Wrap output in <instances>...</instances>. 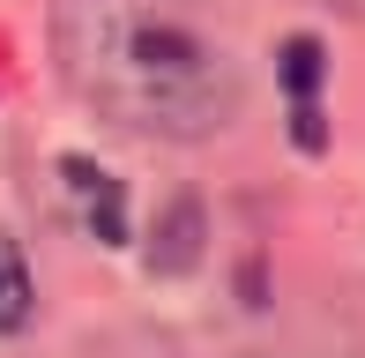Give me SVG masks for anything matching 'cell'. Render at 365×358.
Here are the masks:
<instances>
[{
    "label": "cell",
    "mask_w": 365,
    "mask_h": 358,
    "mask_svg": "<svg viewBox=\"0 0 365 358\" xmlns=\"http://www.w3.org/2000/svg\"><path fill=\"white\" fill-rule=\"evenodd\" d=\"M53 60L97 120L142 142H209L239 120V60L179 0H53Z\"/></svg>",
    "instance_id": "1"
},
{
    "label": "cell",
    "mask_w": 365,
    "mask_h": 358,
    "mask_svg": "<svg viewBox=\"0 0 365 358\" xmlns=\"http://www.w3.org/2000/svg\"><path fill=\"white\" fill-rule=\"evenodd\" d=\"M30 314H38V276H30L23 247L0 232V336H23Z\"/></svg>",
    "instance_id": "2"
},
{
    "label": "cell",
    "mask_w": 365,
    "mask_h": 358,
    "mask_svg": "<svg viewBox=\"0 0 365 358\" xmlns=\"http://www.w3.org/2000/svg\"><path fill=\"white\" fill-rule=\"evenodd\" d=\"M328 8H343V15H358V23H365V0H328Z\"/></svg>",
    "instance_id": "4"
},
{
    "label": "cell",
    "mask_w": 365,
    "mask_h": 358,
    "mask_svg": "<svg viewBox=\"0 0 365 358\" xmlns=\"http://www.w3.org/2000/svg\"><path fill=\"white\" fill-rule=\"evenodd\" d=\"M60 172H68V179H75L82 194H90V224H97V232H105V239H120V187H112L105 172H90V165H82V157H68V165H60Z\"/></svg>",
    "instance_id": "3"
}]
</instances>
